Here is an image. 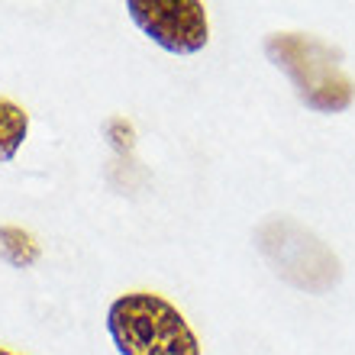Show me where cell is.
Wrapping results in <instances>:
<instances>
[{"label": "cell", "mask_w": 355, "mask_h": 355, "mask_svg": "<svg viewBox=\"0 0 355 355\" xmlns=\"http://www.w3.org/2000/svg\"><path fill=\"white\" fill-rule=\"evenodd\" d=\"M265 55L284 71L297 101L313 113H343L355 101V85L343 68V52L320 36L275 33L265 39Z\"/></svg>", "instance_id": "1"}, {"label": "cell", "mask_w": 355, "mask_h": 355, "mask_svg": "<svg viewBox=\"0 0 355 355\" xmlns=\"http://www.w3.org/2000/svg\"><path fill=\"white\" fill-rule=\"evenodd\" d=\"M107 333L120 355H200L194 329L171 300L132 291L107 307Z\"/></svg>", "instance_id": "2"}, {"label": "cell", "mask_w": 355, "mask_h": 355, "mask_svg": "<svg viewBox=\"0 0 355 355\" xmlns=\"http://www.w3.org/2000/svg\"><path fill=\"white\" fill-rule=\"evenodd\" d=\"M255 245L265 255V262L278 278L291 281L294 288L304 291H327L339 281V262L336 255L320 243L313 233L291 220H268L259 226Z\"/></svg>", "instance_id": "3"}, {"label": "cell", "mask_w": 355, "mask_h": 355, "mask_svg": "<svg viewBox=\"0 0 355 355\" xmlns=\"http://www.w3.org/2000/svg\"><path fill=\"white\" fill-rule=\"evenodd\" d=\"M126 17L171 55H194L210 39L207 7L197 0H130Z\"/></svg>", "instance_id": "4"}, {"label": "cell", "mask_w": 355, "mask_h": 355, "mask_svg": "<svg viewBox=\"0 0 355 355\" xmlns=\"http://www.w3.org/2000/svg\"><path fill=\"white\" fill-rule=\"evenodd\" d=\"M29 113L19 103L0 97V162H13L19 146L26 142Z\"/></svg>", "instance_id": "5"}, {"label": "cell", "mask_w": 355, "mask_h": 355, "mask_svg": "<svg viewBox=\"0 0 355 355\" xmlns=\"http://www.w3.org/2000/svg\"><path fill=\"white\" fill-rule=\"evenodd\" d=\"M0 355H17V352H10V349H0Z\"/></svg>", "instance_id": "6"}]
</instances>
